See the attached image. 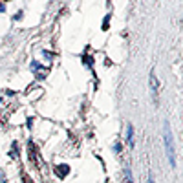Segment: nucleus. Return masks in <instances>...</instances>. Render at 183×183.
<instances>
[{"mask_svg": "<svg viewBox=\"0 0 183 183\" xmlns=\"http://www.w3.org/2000/svg\"><path fill=\"white\" fill-rule=\"evenodd\" d=\"M165 148H167V158L170 167H176V152H174V139H172V132L168 121H165Z\"/></svg>", "mask_w": 183, "mask_h": 183, "instance_id": "f257e3e1", "label": "nucleus"}, {"mask_svg": "<svg viewBox=\"0 0 183 183\" xmlns=\"http://www.w3.org/2000/svg\"><path fill=\"white\" fill-rule=\"evenodd\" d=\"M150 88H152V99H154V104H158V81H156L154 72L150 73Z\"/></svg>", "mask_w": 183, "mask_h": 183, "instance_id": "f03ea898", "label": "nucleus"}, {"mask_svg": "<svg viewBox=\"0 0 183 183\" xmlns=\"http://www.w3.org/2000/svg\"><path fill=\"white\" fill-rule=\"evenodd\" d=\"M124 183H134L132 181V172H130L128 165H124Z\"/></svg>", "mask_w": 183, "mask_h": 183, "instance_id": "7ed1b4c3", "label": "nucleus"}, {"mask_svg": "<svg viewBox=\"0 0 183 183\" xmlns=\"http://www.w3.org/2000/svg\"><path fill=\"white\" fill-rule=\"evenodd\" d=\"M126 136H128V143L134 146V126H132V124H128V132H126Z\"/></svg>", "mask_w": 183, "mask_h": 183, "instance_id": "20e7f679", "label": "nucleus"}, {"mask_svg": "<svg viewBox=\"0 0 183 183\" xmlns=\"http://www.w3.org/2000/svg\"><path fill=\"white\" fill-rule=\"evenodd\" d=\"M68 170H70V168H68L66 165H61V167H57V172L61 174V178H64V176L68 174Z\"/></svg>", "mask_w": 183, "mask_h": 183, "instance_id": "39448f33", "label": "nucleus"}, {"mask_svg": "<svg viewBox=\"0 0 183 183\" xmlns=\"http://www.w3.org/2000/svg\"><path fill=\"white\" fill-rule=\"evenodd\" d=\"M114 150H115V152H121V143H115V145H114Z\"/></svg>", "mask_w": 183, "mask_h": 183, "instance_id": "423d86ee", "label": "nucleus"}, {"mask_svg": "<svg viewBox=\"0 0 183 183\" xmlns=\"http://www.w3.org/2000/svg\"><path fill=\"white\" fill-rule=\"evenodd\" d=\"M13 19H15V20H20V19H22V11H19V13H17Z\"/></svg>", "mask_w": 183, "mask_h": 183, "instance_id": "0eeeda50", "label": "nucleus"}, {"mask_svg": "<svg viewBox=\"0 0 183 183\" xmlns=\"http://www.w3.org/2000/svg\"><path fill=\"white\" fill-rule=\"evenodd\" d=\"M0 11H6V7H4V4H0Z\"/></svg>", "mask_w": 183, "mask_h": 183, "instance_id": "6e6552de", "label": "nucleus"}, {"mask_svg": "<svg viewBox=\"0 0 183 183\" xmlns=\"http://www.w3.org/2000/svg\"><path fill=\"white\" fill-rule=\"evenodd\" d=\"M0 183H4V174H0Z\"/></svg>", "mask_w": 183, "mask_h": 183, "instance_id": "1a4fd4ad", "label": "nucleus"}, {"mask_svg": "<svg viewBox=\"0 0 183 183\" xmlns=\"http://www.w3.org/2000/svg\"><path fill=\"white\" fill-rule=\"evenodd\" d=\"M148 183H154V178H152V176H150V178H148Z\"/></svg>", "mask_w": 183, "mask_h": 183, "instance_id": "9d476101", "label": "nucleus"}]
</instances>
